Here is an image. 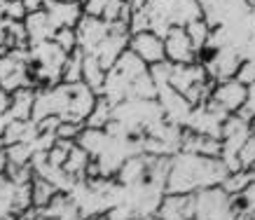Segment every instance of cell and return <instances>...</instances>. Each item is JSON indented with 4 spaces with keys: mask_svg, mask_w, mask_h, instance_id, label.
<instances>
[{
    "mask_svg": "<svg viewBox=\"0 0 255 220\" xmlns=\"http://www.w3.org/2000/svg\"><path fill=\"white\" fill-rule=\"evenodd\" d=\"M230 169L220 157H204L197 152L178 150L169 159L166 173V192H187L194 195L199 190L223 185Z\"/></svg>",
    "mask_w": 255,
    "mask_h": 220,
    "instance_id": "obj_1",
    "label": "cell"
},
{
    "mask_svg": "<svg viewBox=\"0 0 255 220\" xmlns=\"http://www.w3.org/2000/svg\"><path fill=\"white\" fill-rule=\"evenodd\" d=\"M99 96H106L113 106L127 99H157V87L150 75V66L140 61L131 49H124L106 73V82Z\"/></svg>",
    "mask_w": 255,
    "mask_h": 220,
    "instance_id": "obj_2",
    "label": "cell"
},
{
    "mask_svg": "<svg viewBox=\"0 0 255 220\" xmlns=\"http://www.w3.org/2000/svg\"><path fill=\"white\" fill-rule=\"evenodd\" d=\"M199 16V0H143L138 9H131L129 33L155 31L164 38L173 26H187Z\"/></svg>",
    "mask_w": 255,
    "mask_h": 220,
    "instance_id": "obj_3",
    "label": "cell"
},
{
    "mask_svg": "<svg viewBox=\"0 0 255 220\" xmlns=\"http://www.w3.org/2000/svg\"><path fill=\"white\" fill-rule=\"evenodd\" d=\"M0 85L9 94L21 89V87H35L28 47L7 49L5 54L0 56Z\"/></svg>",
    "mask_w": 255,
    "mask_h": 220,
    "instance_id": "obj_4",
    "label": "cell"
},
{
    "mask_svg": "<svg viewBox=\"0 0 255 220\" xmlns=\"http://www.w3.org/2000/svg\"><path fill=\"white\" fill-rule=\"evenodd\" d=\"M251 131H253V124H251L248 119L239 117L237 112L225 119L223 134H220V145H223V150H220V159H223L225 166L230 169V173L241 169L239 152H241V148L246 145Z\"/></svg>",
    "mask_w": 255,
    "mask_h": 220,
    "instance_id": "obj_5",
    "label": "cell"
},
{
    "mask_svg": "<svg viewBox=\"0 0 255 220\" xmlns=\"http://www.w3.org/2000/svg\"><path fill=\"white\" fill-rule=\"evenodd\" d=\"M194 220H237L230 195L220 185L194 192Z\"/></svg>",
    "mask_w": 255,
    "mask_h": 220,
    "instance_id": "obj_6",
    "label": "cell"
},
{
    "mask_svg": "<svg viewBox=\"0 0 255 220\" xmlns=\"http://www.w3.org/2000/svg\"><path fill=\"white\" fill-rule=\"evenodd\" d=\"M209 101L213 106H218L220 110H225L227 115H234V112H239V108L246 101V85L239 82L237 78L220 80V82L213 85V92H211Z\"/></svg>",
    "mask_w": 255,
    "mask_h": 220,
    "instance_id": "obj_7",
    "label": "cell"
},
{
    "mask_svg": "<svg viewBox=\"0 0 255 220\" xmlns=\"http://www.w3.org/2000/svg\"><path fill=\"white\" fill-rule=\"evenodd\" d=\"M164 54L171 63H194L199 61L197 49L192 47V40L187 35L185 26H173L164 33Z\"/></svg>",
    "mask_w": 255,
    "mask_h": 220,
    "instance_id": "obj_8",
    "label": "cell"
},
{
    "mask_svg": "<svg viewBox=\"0 0 255 220\" xmlns=\"http://www.w3.org/2000/svg\"><path fill=\"white\" fill-rule=\"evenodd\" d=\"M127 49H131L133 54L138 56L143 63H147V66H155V63L166 59V54H164V38L157 35L155 31L131 33Z\"/></svg>",
    "mask_w": 255,
    "mask_h": 220,
    "instance_id": "obj_9",
    "label": "cell"
},
{
    "mask_svg": "<svg viewBox=\"0 0 255 220\" xmlns=\"http://www.w3.org/2000/svg\"><path fill=\"white\" fill-rule=\"evenodd\" d=\"M159 220H194V195L187 192H164L155 209Z\"/></svg>",
    "mask_w": 255,
    "mask_h": 220,
    "instance_id": "obj_10",
    "label": "cell"
},
{
    "mask_svg": "<svg viewBox=\"0 0 255 220\" xmlns=\"http://www.w3.org/2000/svg\"><path fill=\"white\" fill-rule=\"evenodd\" d=\"M45 12L49 14L54 28H75L82 16V2H70V0H45L42 2Z\"/></svg>",
    "mask_w": 255,
    "mask_h": 220,
    "instance_id": "obj_11",
    "label": "cell"
},
{
    "mask_svg": "<svg viewBox=\"0 0 255 220\" xmlns=\"http://www.w3.org/2000/svg\"><path fill=\"white\" fill-rule=\"evenodd\" d=\"M23 26H26V33H28V45H35V42H42V40H52L56 33L45 7L31 9L28 14L23 16Z\"/></svg>",
    "mask_w": 255,
    "mask_h": 220,
    "instance_id": "obj_12",
    "label": "cell"
},
{
    "mask_svg": "<svg viewBox=\"0 0 255 220\" xmlns=\"http://www.w3.org/2000/svg\"><path fill=\"white\" fill-rule=\"evenodd\" d=\"M33 103H35V87H21L9 94V119H31L33 115Z\"/></svg>",
    "mask_w": 255,
    "mask_h": 220,
    "instance_id": "obj_13",
    "label": "cell"
},
{
    "mask_svg": "<svg viewBox=\"0 0 255 220\" xmlns=\"http://www.w3.org/2000/svg\"><path fill=\"white\" fill-rule=\"evenodd\" d=\"M56 192H59V188H56L54 183H49L47 178L33 173V178H31V204H33V209H45V206L54 199Z\"/></svg>",
    "mask_w": 255,
    "mask_h": 220,
    "instance_id": "obj_14",
    "label": "cell"
},
{
    "mask_svg": "<svg viewBox=\"0 0 255 220\" xmlns=\"http://www.w3.org/2000/svg\"><path fill=\"white\" fill-rule=\"evenodd\" d=\"M185 31H187V35H190V40H192V47L197 49V54H201L204 47L209 45L211 26L204 21V16H199V19H194V21H190V24L185 26Z\"/></svg>",
    "mask_w": 255,
    "mask_h": 220,
    "instance_id": "obj_15",
    "label": "cell"
},
{
    "mask_svg": "<svg viewBox=\"0 0 255 220\" xmlns=\"http://www.w3.org/2000/svg\"><path fill=\"white\" fill-rule=\"evenodd\" d=\"M52 40H54L61 49H66L68 54L73 52V49H78V35H75V28H59Z\"/></svg>",
    "mask_w": 255,
    "mask_h": 220,
    "instance_id": "obj_16",
    "label": "cell"
},
{
    "mask_svg": "<svg viewBox=\"0 0 255 220\" xmlns=\"http://www.w3.org/2000/svg\"><path fill=\"white\" fill-rule=\"evenodd\" d=\"M237 115L248 119V122H253V117H255V82L246 87V101H244V106L239 108Z\"/></svg>",
    "mask_w": 255,
    "mask_h": 220,
    "instance_id": "obj_17",
    "label": "cell"
},
{
    "mask_svg": "<svg viewBox=\"0 0 255 220\" xmlns=\"http://www.w3.org/2000/svg\"><path fill=\"white\" fill-rule=\"evenodd\" d=\"M253 159H255V126H253V131H251V136H248L246 145H244V148H241V152H239L241 169H248V166L253 164Z\"/></svg>",
    "mask_w": 255,
    "mask_h": 220,
    "instance_id": "obj_18",
    "label": "cell"
},
{
    "mask_svg": "<svg viewBox=\"0 0 255 220\" xmlns=\"http://www.w3.org/2000/svg\"><path fill=\"white\" fill-rule=\"evenodd\" d=\"M234 78L239 80V82H244V85H253L255 82V59H246V61H241L239 71H237V75Z\"/></svg>",
    "mask_w": 255,
    "mask_h": 220,
    "instance_id": "obj_19",
    "label": "cell"
},
{
    "mask_svg": "<svg viewBox=\"0 0 255 220\" xmlns=\"http://www.w3.org/2000/svg\"><path fill=\"white\" fill-rule=\"evenodd\" d=\"M7 108H9V92H5L2 85H0V115L7 112Z\"/></svg>",
    "mask_w": 255,
    "mask_h": 220,
    "instance_id": "obj_20",
    "label": "cell"
},
{
    "mask_svg": "<svg viewBox=\"0 0 255 220\" xmlns=\"http://www.w3.org/2000/svg\"><path fill=\"white\" fill-rule=\"evenodd\" d=\"M5 33H7V19L0 14V47H5Z\"/></svg>",
    "mask_w": 255,
    "mask_h": 220,
    "instance_id": "obj_21",
    "label": "cell"
},
{
    "mask_svg": "<svg viewBox=\"0 0 255 220\" xmlns=\"http://www.w3.org/2000/svg\"><path fill=\"white\" fill-rule=\"evenodd\" d=\"M129 2H131V9H138L143 5V0H129Z\"/></svg>",
    "mask_w": 255,
    "mask_h": 220,
    "instance_id": "obj_22",
    "label": "cell"
},
{
    "mask_svg": "<svg viewBox=\"0 0 255 220\" xmlns=\"http://www.w3.org/2000/svg\"><path fill=\"white\" fill-rule=\"evenodd\" d=\"M248 169H253V171H255V159H253V164H251V166H248Z\"/></svg>",
    "mask_w": 255,
    "mask_h": 220,
    "instance_id": "obj_23",
    "label": "cell"
},
{
    "mask_svg": "<svg viewBox=\"0 0 255 220\" xmlns=\"http://www.w3.org/2000/svg\"><path fill=\"white\" fill-rule=\"evenodd\" d=\"M251 124H253V126H255V117H253V122H251Z\"/></svg>",
    "mask_w": 255,
    "mask_h": 220,
    "instance_id": "obj_24",
    "label": "cell"
},
{
    "mask_svg": "<svg viewBox=\"0 0 255 220\" xmlns=\"http://www.w3.org/2000/svg\"><path fill=\"white\" fill-rule=\"evenodd\" d=\"M251 220H255V213H253V218H251Z\"/></svg>",
    "mask_w": 255,
    "mask_h": 220,
    "instance_id": "obj_25",
    "label": "cell"
},
{
    "mask_svg": "<svg viewBox=\"0 0 255 220\" xmlns=\"http://www.w3.org/2000/svg\"><path fill=\"white\" fill-rule=\"evenodd\" d=\"M251 2H253V5H255V0H251Z\"/></svg>",
    "mask_w": 255,
    "mask_h": 220,
    "instance_id": "obj_26",
    "label": "cell"
}]
</instances>
